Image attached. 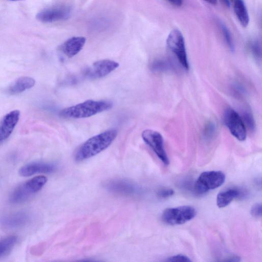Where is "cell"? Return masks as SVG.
<instances>
[{"label":"cell","instance_id":"27","mask_svg":"<svg viewBox=\"0 0 262 262\" xmlns=\"http://www.w3.org/2000/svg\"><path fill=\"white\" fill-rule=\"evenodd\" d=\"M262 206L260 203L254 204L251 209V214L254 217H261Z\"/></svg>","mask_w":262,"mask_h":262},{"label":"cell","instance_id":"7","mask_svg":"<svg viewBox=\"0 0 262 262\" xmlns=\"http://www.w3.org/2000/svg\"><path fill=\"white\" fill-rule=\"evenodd\" d=\"M224 122L231 134L239 141L246 138V129L242 118L233 108L228 107L224 113Z\"/></svg>","mask_w":262,"mask_h":262},{"label":"cell","instance_id":"21","mask_svg":"<svg viewBox=\"0 0 262 262\" xmlns=\"http://www.w3.org/2000/svg\"><path fill=\"white\" fill-rule=\"evenodd\" d=\"M247 48L249 53L256 60H260L261 48L258 40L254 39L250 41L247 45Z\"/></svg>","mask_w":262,"mask_h":262},{"label":"cell","instance_id":"25","mask_svg":"<svg viewBox=\"0 0 262 262\" xmlns=\"http://www.w3.org/2000/svg\"><path fill=\"white\" fill-rule=\"evenodd\" d=\"M166 261L188 262L191 261V260L188 257L186 256V255L182 254H178L167 258L166 259Z\"/></svg>","mask_w":262,"mask_h":262},{"label":"cell","instance_id":"6","mask_svg":"<svg viewBox=\"0 0 262 262\" xmlns=\"http://www.w3.org/2000/svg\"><path fill=\"white\" fill-rule=\"evenodd\" d=\"M166 44L168 48L175 55L184 69H189L185 40L181 31L178 29L172 30L168 34Z\"/></svg>","mask_w":262,"mask_h":262},{"label":"cell","instance_id":"3","mask_svg":"<svg viewBox=\"0 0 262 262\" xmlns=\"http://www.w3.org/2000/svg\"><path fill=\"white\" fill-rule=\"evenodd\" d=\"M44 176H36L17 186L11 193L9 201L12 204H20L28 200L41 189L47 182Z\"/></svg>","mask_w":262,"mask_h":262},{"label":"cell","instance_id":"29","mask_svg":"<svg viewBox=\"0 0 262 262\" xmlns=\"http://www.w3.org/2000/svg\"><path fill=\"white\" fill-rule=\"evenodd\" d=\"M224 261H240V257L238 256H230L229 258H227L224 260Z\"/></svg>","mask_w":262,"mask_h":262},{"label":"cell","instance_id":"8","mask_svg":"<svg viewBox=\"0 0 262 262\" xmlns=\"http://www.w3.org/2000/svg\"><path fill=\"white\" fill-rule=\"evenodd\" d=\"M142 137L159 159L165 165H168L169 161L164 148L163 139L161 134L154 130L146 129L142 132Z\"/></svg>","mask_w":262,"mask_h":262},{"label":"cell","instance_id":"4","mask_svg":"<svg viewBox=\"0 0 262 262\" xmlns=\"http://www.w3.org/2000/svg\"><path fill=\"white\" fill-rule=\"evenodd\" d=\"M225 181V175L221 171L212 170L202 172L194 184L198 194H204L221 186Z\"/></svg>","mask_w":262,"mask_h":262},{"label":"cell","instance_id":"20","mask_svg":"<svg viewBox=\"0 0 262 262\" xmlns=\"http://www.w3.org/2000/svg\"><path fill=\"white\" fill-rule=\"evenodd\" d=\"M171 64L167 60L158 59L154 60L150 64L151 70L155 72H162L168 71L171 69Z\"/></svg>","mask_w":262,"mask_h":262},{"label":"cell","instance_id":"18","mask_svg":"<svg viewBox=\"0 0 262 262\" xmlns=\"http://www.w3.org/2000/svg\"><path fill=\"white\" fill-rule=\"evenodd\" d=\"M234 13L239 22L244 27H246L249 22L248 12L243 0H230Z\"/></svg>","mask_w":262,"mask_h":262},{"label":"cell","instance_id":"17","mask_svg":"<svg viewBox=\"0 0 262 262\" xmlns=\"http://www.w3.org/2000/svg\"><path fill=\"white\" fill-rule=\"evenodd\" d=\"M244 196V192L237 188H229L218 193L216 205L219 208L228 206L234 199Z\"/></svg>","mask_w":262,"mask_h":262},{"label":"cell","instance_id":"22","mask_svg":"<svg viewBox=\"0 0 262 262\" xmlns=\"http://www.w3.org/2000/svg\"><path fill=\"white\" fill-rule=\"evenodd\" d=\"M218 25L227 45L231 51H233L234 50V46L230 31L222 21H219L218 22Z\"/></svg>","mask_w":262,"mask_h":262},{"label":"cell","instance_id":"19","mask_svg":"<svg viewBox=\"0 0 262 262\" xmlns=\"http://www.w3.org/2000/svg\"><path fill=\"white\" fill-rule=\"evenodd\" d=\"M17 241V236L9 235L0 239V257L8 254Z\"/></svg>","mask_w":262,"mask_h":262},{"label":"cell","instance_id":"30","mask_svg":"<svg viewBox=\"0 0 262 262\" xmlns=\"http://www.w3.org/2000/svg\"><path fill=\"white\" fill-rule=\"evenodd\" d=\"M222 3L226 7H229L230 5V0H220Z\"/></svg>","mask_w":262,"mask_h":262},{"label":"cell","instance_id":"1","mask_svg":"<svg viewBox=\"0 0 262 262\" xmlns=\"http://www.w3.org/2000/svg\"><path fill=\"white\" fill-rule=\"evenodd\" d=\"M117 136V130L110 129L90 138L77 149L75 160L81 161L97 155L107 148Z\"/></svg>","mask_w":262,"mask_h":262},{"label":"cell","instance_id":"5","mask_svg":"<svg viewBox=\"0 0 262 262\" xmlns=\"http://www.w3.org/2000/svg\"><path fill=\"white\" fill-rule=\"evenodd\" d=\"M196 213L194 207L190 206H182L165 209L161 217L162 221L167 224L181 225L193 219Z\"/></svg>","mask_w":262,"mask_h":262},{"label":"cell","instance_id":"11","mask_svg":"<svg viewBox=\"0 0 262 262\" xmlns=\"http://www.w3.org/2000/svg\"><path fill=\"white\" fill-rule=\"evenodd\" d=\"M20 117V112L15 110L5 115L0 121V144L11 135Z\"/></svg>","mask_w":262,"mask_h":262},{"label":"cell","instance_id":"10","mask_svg":"<svg viewBox=\"0 0 262 262\" xmlns=\"http://www.w3.org/2000/svg\"><path fill=\"white\" fill-rule=\"evenodd\" d=\"M118 62L110 59H102L94 62L84 72L85 76L91 79L102 78L116 70Z\"/></svg>","mask_w":262,"mask_h":262},{"label":"cell","instance_id":"23","mask_svg":"<svg viewBox=\"0 0 262 262\" xmlns=\"http://www.w3.org/2000/svg\"><path fill=\"white\" fill-rule=\"evenodd\" d=\"M215 132V124L212 121H209L205 124L203 129V138L205 140H209L214 137Z\"/></svg>","mask_w":262,"mask_h":262},{"label":"cell","instance_id":"26","mask_svg":"<svg viewBox=\"0 0 262 262\" xmlns=\"http://www.w3.org/2000/svg\"><path fill=\"white\" fill-rule=\"evenodd\" d=\"M174 193V191L171 188H162L160 189L158 192L157 195L161 198H167L172 196Z\"/></svg>","mask_w":262,"mask_h":262},{"label":"cell","instance_id":"32","mask_svg":"<svg viewBox=\"0 0 262 262\" xmlns=\"http://www.w3.org/2000/svg\"><path fill=\"white\" fill-rule=\"evenodd\" d=\"M12 1H24V0H10Z\"/></svg>","mask_w":262,"mask_h":262},{"label":"cell","instance_id":"13","mask_svg":"<svg viewBox=\"0 0 262 262\" xmlns=\"http://www.w3.org/2000/svg\"><path fill=\"white\" fill-rule=\"evenodd\" d=\"M57 166L53 163L43 162H35L22 166L19 173L23 177H29L36 173H49L55 171Z\"/></svg>","mask_w":262,"mask_h":262},{"label":"cell","instance_id":"28","mask_svg":"<svg viewBox=\"0 0 262 262\" xmlns=\"http://www.w3.org/2000/svg\"><path fill=\"white\" fill-rule=\"evenodd\" d=\"M170 5L176 7H180L183 4V0H166Z\"/></svg>","mask_w":262,"mask_h":262},{"label":"cell","instance_id":"12","mask_svg":"<svg viewBox=\"0 0 262 262\" xmlns=\"http://www.w3.org/2000/svg\"><path fill=\"white\" fill-rule=\"evenodd\" d=\"M105 188L111 192L124 195H134L139 188L133 182L125 179H115L107 182Z\"/></svg>","mask_w":262,"mask_h":262},{"label":"cell","instance_id":"9","mask_svg":"<svg viewBox=\"0 0 262 262\" xmlns=\"http://www.w3.org/2000/svg\"><path fill=\"white\" fill-rule=\"evenodd\" d=\"M71 9L65 5H58L44 9L39 12L36 19L42 23H51L64 20L70 17Z\"/></svg>","mask_w":262,"mask_h":262},{"label":"cell","instance_id":"16","mask_svg":"<svg viewBox=\"0 0 262 262\" xmlns=\"http://www.w3.org/2000/svg\"><path fill=\"white\" fill-rule=\"evenodd\" d=\"M35 83L34 78L29 76H22L15 80L6 89L9 95L19 94L33 87Z\"/></svg>","mask_w":262,"mask_h":262},{"label":"cell","instance_id":"14","mask_svg":"<svg viewBox=\"0 0 262 262\" xmlns=\"http://www.w3.org/2000/svg\"><path fill=\"white\" fill-rule=\"evenodd\" d=\"M86 39L83 36L72 37L59 47V50L67 57L71 58L77 55L83 48Z\"/></svg>","mask_w":262,"mask_h":262},{"label":"cell","instance_id":"24","mask_svg":"<svg viewBox=\"0 0 262 262\" xmlns=\"http://www.w3.org/2000/svg\"><path fill=\"white\" fill-rule=\"evenodd\" d=\"M242 120L245 125L246 124L251 130L255 129V121L252 114L249 111H245L243 112Z\"/></svg>","mask_w":262,"mask_h":262},{"label":"cell","instance_id":"15","mask_svg":"<svg viewBox=\"0 0 262 262\" xmlns=\"http://www.w3.org/2000/svg\"><path fill=\"white\" fill-rule=\"evenodd\" d=\"M30 220V215L27 212L19 211L3 217L1 222L5 227L13 229L24 226L29 222Z\"/></svg>","mask_w":262,"mask_h":262},{"label":"cell","instance_id":"2","mask_svg":"<svg viewBox=\"0 0 262 262\" xmlns=\"http://www.w3.org/2000/svg\"><path fill=\"white\" fill-rule=\"evenodd\" d=\"M112 106V103L108 101L88 100L62 110L59 115L64 118H88L107 111Z\"/></svg>","mask_w":262,"mask_h":262},{"label":"cell","instance_id":"31","mask_svg":"<svg viewBox=\"0 0 262 262\" xmlns=\"http://www.w3.org/2000/svg\"><path fill=\"white\" fill-rule=\"evenodd\" d=\"M206 2L208 3L211 4L212 5H214L216 3L217 0H203Z\"/></svg>","mask_w":262,"mask_h":262}]
</instances>
